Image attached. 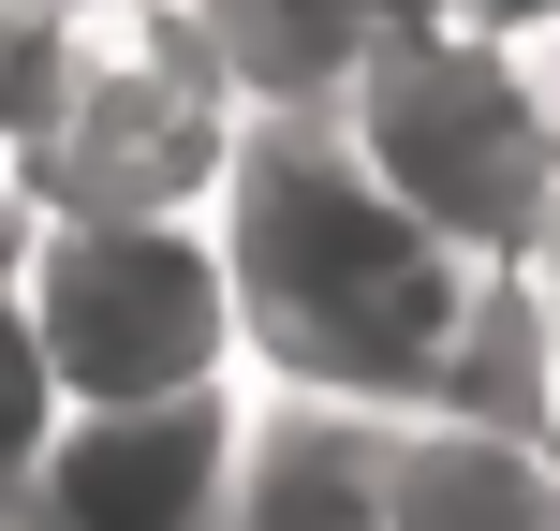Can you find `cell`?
<instances>
[{
  "instance_id": "8fae6325",
  "label": "cell",
  "mask_w": 560,
  "mask_h": 531,
  "mask_svg": "<svg viewBox=\"0 0 560 531\" xmlns=\"http://www.w3.org/2000/svg\"><path fill=\"white\" fill-rule=\"evenodd\" d=\"M59 15V0H0V45H30V30H45Z\"/></svg>"
},
{
  "instance_id": "7a4b0ae2",
  "label": "cell",
  "mask_w": 560,
  "mask_h": 531,
  "mask_svg": "<svg viewBox=\"0 0 560 531\" xmlns=\"http://www.w3.org/2000/svg\"><path fill=\"white\" fill-rule=\"evenodd\" d=\"M325 134L354 148V177L413 236H443L472 280H516L560 207V15L398 30L384 59H354Z\"/></svg>"
},
{
  "instance_id": "5b68a950",
  "label": "cell",
  "mask_w": 560,
  "mask_h": 531,
  "mask_svg": "<svg viewBox=\"0 0 560 531\" xmlns=\"http://www.w3.org/2000/svg\"><path fill=\"white\" fill-rule=\"evenodd\" d=\"M236 399H148V414H59V443L30 458L15 517L30 531H207L236 473Z\"/></svg>"
},
{
  "instance_id": "6da1fadb",
  "label": "cell",
  "mask_w": 560,
  "mask_h": 531,
  "mask_svg": "<svg viewBox=\"0 0 560 531\" xmlns=\"http://www.w3.org/2000/svg\"><path fill=\"white\" fill-rule=\"evenodd\" d=\"M236 296V384L252 399H325V414H428L457 384L487 280L413 236L354 177V148L325 118H236V163L207 193Z\"/></svg>"
},
{
  "instance_id": "30bf717a",
  "label": "cell",
  "mask_w": 560,
  "mask_h": 531,
  "mask_svg": "<svg viewBox=\"0 0 560 531\" xmlns=\"http://www.w3.org/2000/svg\"><path fill=\"white\" fill-rule=\"evenodd\" d=\"M516 280H532V296H546V325H560V207H546V252L516 266Z\"/></svg>"
},
{
  "instance_id": "8992f818",
  "label": "cell",
  "mask_w": 560,
  "mask_h": 531,
  "mask_svg": "<svg viewBox=\"0 0 560 531\" xmlns=\"http://www.w3.org/2000/svg\"><path fill=\"white\" fill-rule=\"evenodd\" d=\"M192 30V59L236 89V118H325L354 89V59H384L398 30L443 15H516V0H163Z\"/></svg>"
},
{
  "instance_id": "3957f363",
  "label": "cell",
  "mask_w": 560,
  "mask_h": 531,
  "mask_svg": "<svg viewBox=\"0 0 560 531\" xmlns=\"http://www.w3.org/2000/svg\"><path fill=\"white\" fill-rule=\"evenodd\" d=\"M236 163V89L163 0H59L15 45L0 207H207Z\"/></svg>"
},
{
  "instance_id": "7c38bea8",
  "label": "cell",
  "mask_w": 560,
  "mask_h": 531,
  "mask_svg": "<svg viewBox=\"0 0 560 531\" xmlns=\"http://www.w3.org/2000/svg\"><path fill=\"white\" fill-rule=\"evenodd\" d=\"M0 531H30V517H15V503H0Z\"/></svg>"
},
{
  "instance_id": "9c48e42d",
  "label": "cell",
  "mask_w": 560,
  "mask_h": 531,
  "mask_svg": "<svg viewBox=\"0 0 560 531\" xmlns=\"http://www.w3.org/2000/svg\"><path fill=\"white\" fill-rule=\"evenodd\" d=\"M59 443V384L30 355V310H15V207H0V503L30 487V458Z\"/></svg>"
},
{
  "instance_id": "ba28073f",
  "label": "cell",
  "mask_w": 560,
  "mask_h": 531,
  "mask_svg": "<svg viewBox=\"0 0 560 531\" xmlns=\"http://www.w3.org/2000/svg\"><path fill=\"white\" fill-rule=\"evenodd\" d=\"M369 443L384 414H325V399H236V473L207 531H384L369 517Z\"/></svg>"
},
{
  "instance_id": "277c9868",
  "label": "cell",
  "mask_w": 560,
  "mask_h": 531,
  "mask_svg": "<svg viewBox=\"0 0 560 531\" xmlns=\"http://www.w3.org/2000/svg\"><path fill=\"white\" fill-rule=\"evenodd\" d=\"M15 310L59 414H148V399L236 384V296L207 207H15Z\"/></svg>"
},
{
  "instance_id": "52a82bcc",
  "label": "cell",
  "mask_w": 560,
  "mask_h": 531,
  "mask_svg": "<svg viewBox=\"0 0 560 531\" xmlns=\"http://www.w3.org/2000/svg\"><path fill=\"white\" fill-rule=\"evenodd\" d=\"M369 517L384 531H560V428L516 414H384L369 443Z\"/></svg>"
}]
</instances>
